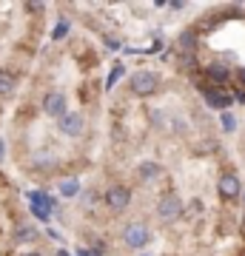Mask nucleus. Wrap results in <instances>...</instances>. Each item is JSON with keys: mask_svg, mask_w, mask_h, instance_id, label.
<instances>
[{"mask_svg": "<svg viewBox=\"0 0 245 256\" xmlns=\"http://www.w3.org/2000/svg\"><path fill=\"white\" fill-rule=\"evenodd\" d=\"M15 236H18L20 242H32V239L37 236V230H35V228H29V225H23V228H18V234H15Z\"/></svg>", "mask_w": 245, "mask_h": 256, "instance_id": "nucleus-14", "label": "nucleus"}, {"mask_svg": "<svg viewBox=\"0 0 245 256\" xmlns=\"http://www.w3.org/2000/svg\"><path fill=\"white\" fill-rule=\"evenodd\" d=\"M194 40H197L194 32H182V34H180V52H194V46H197Z\"/></svg>", "mask_w": 245, "mask_h": 256, "instance_id": "nucleus-12", "label": "nucleus"}, {"mask_svg": "<svg viewBox=\"0 0 245 256\" xmlns=\"http://www.w3.org/2000/svg\"><path fill=\"white\" fill-rule=\"evenodd\" d=\"M239 80H245V68H242V72H239Z\"/></svg>", "mask_w": 245, "mask_h": 256, "instance_id": "nucleus-20", "label": "nucleus"}, {"mask_svg": "<svg viewBox=\"0 0 245 256\" xmlns=\"http://www.w3.org/2000/svg\"><path fill=\"white\" fill-rule=\"evenodd\" d=\"M77 191H80V182H77V180H63V182H60V194H63V196H74Z\"/></svg>", "mask_w": 245, "mask_h": 256, "instance_id": "nucleus-13", "label": "nucleus"}, {"mask_svg": "<svg viewBox=\"0 0 245 256\" xmlns=\"http://www.w3.org/2000/svg\"><path fill=\"white\" fill-rule=\"evenodd\" d=\"M151 242V230L145 222H128L123 228V245L131 248V250H143L145 245Z\"/></svg>", "mask_w": 245, "mask_h": 256, "instance_id": "nucleus-1", "label": "nucleus"}, {"mask_svg": "<svg viewBox=\"0 0 245 256\" xmlns=\"http://www.w3.org/2000/svg\"><path fill=\"white\" fill-rule=\"evenodd\" d=\"M120 74H123V66H117V68H114V72L109 74V80H106V86H109V88H111V86H114V82L120 80Z\"/></svg>", "mask_w": 245, "mask_h": 256, "instance_id": "nucleus-17", "label": "nucleus"}, {"mask_svg": "<svg viewBox=\"0 0 245 256\" xmlns=\"http://www.w3.org/2000/svg\"><path fill=\"white\" fill-rule=\"evenodd\" d=\"M180 63H182V68H194V52H180Z\"/></svg>", "mask_w": 245, "mask_h": 256, "instance_id": "nucleus-15", "label": "nucleus"}, {"mask_svg": "<svg viewBox=\"0 0 245 256\" xmlns=\"http://www.w3.org/2000/svg\"><path fill=\"white\" fill-rule=\"evenodd\" d=\"M128 202H131V191H128L126 185H111L109 191H106V205H109L114 214L126 210Z\"/></svg>", "mask_w": 245, "mask_h": 256, "instance_id": "nucleus-4", "label": "nucleus"}, {"mask_svg": "<svg viewBox=\"0 0 245 256\" xmlns=\"http://www.w3.org/2000/svg\"><path fill=\"white\" fill-rule=\"evenodd\" d=\"M57 256H69V254H66V250H60V254H57Z\"/></svg>", "mask_w": 245, "mask_h": 256, "instance_id": "nucleus-22", "label": "nucleus"}, {"mask_svg": "<svg viewBox=\"0 0 245 256\" xmlns=\"http://www.w3.org/2000/svg\"><path fill=\"white\" fill-rule=\"evenodd\" d=\"M222 126H225V128H234V120H231V114H222Z\"/></svg>", "mask_w": 245, "mask_h": 256, "instance_id": "nucleus-18", "label": "nucleus"}, {"mask_svg": "<svg viewBox=\"0 0 245 256\" xmlns=\"http://www.w3.org/2000/svg\"><path fill=\"white\" fill-rule=\"evenodd\" d=\"M182 214V200L180 196H174V194H165L163 200L157 202V216L163 222H171V220H177Z\"/></svg>", "mask_w": 245, "mask_h": 256, "instance_id": "nucleus-3", "label": "nucleus"}, {"mask_svg": "<svg viewBox=\"0 0 245 256\" xmlns=\"http://www.w3.org/2000/svg\"><path fill=\"white\" fill-rule=\"evenodd\" d=\"M160 174H163V168H160L157 162H151V160H145V162L137 165V180L145 182V185L154 182V180H160Z\"/></svg>", "mask_w": 245, "mask_h": 256, "instance_id": "nucleus-7", "label": "nucleus"}, {"mask_svg": "<svg viewBox=\"0 0 245 256\" xmlns=\"http://www.w3.org/2000/svg\"><path fill=\"white\" fill-rule=\"evenodd\" d=\"M0 160H3V140H0Z\"/></svg>", "mask_w": 245, "mask_h": 256, "instance_id": "nucleus-19", "label": "nucleus"}, {"mask_svg": "<svg viewBox=\"0 0 245 256\" xmlns=\"http://www.w3.org/2000/svg\"><path fill=\"white\" fill-rule=\"evenodd\" d=\"M23 256H43V254H23Z\"/></svg>", "mask_w": 245, "mask_h": 256, "instance_id": "nucleus-21", "label": "nucleus"}, {"mask_svg": "<svg viewBox=\"0 0 245 256\" xmlns=\"http://www.w3.org/2000/svg\"><path fill=\"white\" fill-rule=\"evenodd\" d=\"M205 102H208V106H214V108H228V106H231V97H228V94H219V92H214V88H205Z\"/></svg>", "mask_w": 245, "mask_h": 256, "instance_id": "nucleus-9", "label": "nucleus"}, {"mask_svg": "<svg viewBox=\"0 0 245 256\" xmlns=\"http://www.w3.org/2000/svg\"><path fill=\"white\" fill-rule=\"evenodd\" d=\"M57 128H60V134H66V137H80L83 134V117L77 111H66L63 117L57 120Z\"/></svg>", "mask_w": 245, "mask_h": 256, "instance_id": "nucleus-6", "label": "nucleus"}, {"mask_svg": "<svg viewBox=\"0 0 245 256\" xmlns=\"http://www.w3.org/2000/svg\"><path fill=\"white\" fill-rule=\"evenodd\" d=\"M131 92L137 94V97H148V94H154L157 88H160V77L151 72H134V77H131Z\"/></svg>", "mask_w": 245, "mask_h": 256, "instance_id": "nucleus-2", "label": "nucleus"}, {"mask_svg": "<svg viewBox=\"0 0 245 256\" xmlns=\"http://www.w3.org/2000/svg\"><path fill=\"white\" fill-rule=\"evenodd\" d=\"M66 32H69V20H60V26L55 28V34H52V37H55V40H60V37L66 34Z\"/></svg>", "mask_w": 245, "mask_h": 256, "instance_id": "nucleus-16", "label": "nucleus"}, {"mask_svg": "<svg viewBox=\"0 0 245 256\" xmlns=\"http://www.w3.org/2000/svg\"><path fill=\"white\" fill-rule=\"evenodd\" d=\"M43 111L49 114V117L60 120L66 111H69V106H66V94L63 92H49L43 97Z\"/></svg>", "mask_w": 245, "mask_h": 256, "instance_id": "nucleus-5", "label": "nucleus"}, {"mask_svg": "<svg viewBox=\"0 0 245 256\" xmlns=\"http://www.w3.org/2000/svg\"><path fill=\"white\" fill-rule=\"evenodd\" d=\"M15 86H18V80H15V74H9V72H0V94H12V92H15Z\"/></svg>", "mask_w": 245, "mask_h": 256, "instance_id": "nucleus-11", "label": "nucleus"}, {"mask_svg": "<svg viewBox=\"0 0 245 256\" xmlns=\"http://www.w3.org/2000/svg\"><path fill=\"white\" fill-rule=\"evenodd\" d=\"M205 74H208L211 80H217V82H225L228 80V66H222V63H211L208 68H205Z\"/></svg>", "mask_w": 245, "mask_h": 256, "instance_id": "nucleus-10", "label": "nucleus"}, {"mask_svg": "<svg viewBox=\"0 0 245 256\" xmlns=\"http://www.w3.org/2000/svg\"><path fill=\"white\" fill-rule=\"evenodd\" d=\"M219 196H222V200H236V196H239V180H236L234 174L219 176Z\"/></svg>", "mask_w": 245, "mask_h": 256, "instance_id": "nucleus-8", "label": "nucleus"}]
</instances>
